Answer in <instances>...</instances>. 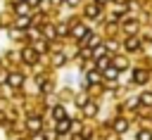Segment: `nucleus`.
<instances>
[{
	"mask_svg": "<svg viewBox=\"0 0 152 140\" xmlns=\"http://www.w3.org/2000/svg\"><path fill=\"white\" fill-rule=\"evenodd\" d=\"M88 81H90V83H97V81H100V74L90 71V74H88Z\"/></svg>",
	"mask_w": 152,
	"mask_h": 140,
	"instance_id": "10",
	"label": "nucleus"
},
{
	"mask_svg": "<svg viewBox=\"0 0 152 140\" xmlns=\"http://www.w3.org/2000/svg\"><path fill=\"white\" fill-rule=\"evenodd\" d=\"M97 2H107V0H97Z\"/></svg>",
	"mask_w": 152,
	"mask_h": 140,
	"instance_id": "17",
	"label": "nucleus"
},
{
	"mask_svg": "<svg viewBox=\"0 0 152 140\" xmlns=\"http://www.w3.org/2000/svg\"><path fill=\"white\" fill-rule=\"evenodd\" d=\"M76 140H83V138H76Z\"/></svg>",
	"mask_w": 152,
	"mask_h": 140,
	"instance_id": "18",
	"label": "nucleus"
},
{
	"mask_svg": "<svg viewBox=\"0 0 152 140\" xmlns=\"http://www.w3.org/2000/svg\"><path fill=\"white\" fill-rule=\"evenodd\" d=\"M76 2H78V0H69V5H76Z\"/></svg>",
	"mask_w": 152,
	"mask_h": 140,
	"instance_id": "16",
	"label": "nucleus"
},
{
	"mask_svg": "<svg viewBox=\"0 0 152 140\" xmlns=\"http://www.w3.org/2000/svg\"><path fill=\"white\" fill-rule=\"evenodd\" d=\"M107 64H109L107 57H97V66H100V69H107Z\"/></svg>",
	"mask_w": 152,
	"mask_h": 140,
	"instance_id": "8",
	"label": "nucleus"
},
{
	"mask_svg": "<svg viewBox=\"0 0 152 140\" xmlns=\"http://www.w3.org/2000/svg\"><path fill=\"white\" fill-rule=\"evenodd\" d=\"M126 47H128V50H135V47H138V40H135V38H131V40L126 43Z\"/></svg>",
	"mask_w": 152,
	"mask_h": 140,
	"instance_id": "14",
	"label": "nucleus"
},
{
	"mask_svg": "<svg viewBox=\"0 0 152 140\" xmlns=\"http://www.w3.org/2000/svg\"><path fill=\"white\" fill-rule=\"evenodd\" d=\"M7 81H10V85H12V88H17V85H21V83H24L21 74H10V78H7Z\"/></svg>",
	"mask_w": 152,
	"mask_h": 140,
	"instance_id": "2",
	"label": "nucleus"
},
{
	"mask_svg": "<svg viewBox=\"0 0 152 140\" xmlns=\"http://www.w3.org/2000/svg\"><path fill=\"white\" fill-rule=\"evenodd\" d=\"M21 57H24V62H28V64H33V62L38 59V55H36V50H31V47H26Z\"/></svg>",
	"mask_w": 152,
	"mask_h": 140,
	"instance_id": "1",
	"label": "nucleus"
},
{
	"mask_svg": "<svg viewBox=\"0 0 152 140\" xmlns=\"http://www.w3.org/2000/svg\"><path fill=\"white\" fill-rule=\"evenodd\" d=\"M57 131H59V133L69 131V121H66V119H59V123H57Z\"/></svg>",
	"mask_w": 152,
	"mask_h": 140,
	"instance_id": "7",
	"label": "nucleus"
},
{
	"mask_svg": "<svg viewBox=\"0 0 152 140\" xmlns=\"http://www.w3.org/2000/svg\"><path fill=\"white\" fill-rule=\"evenodd\" d=\"M133 78H135V83H145V81H147V74H145V71H135Z\"/></svg>",
	"mask_w": 152,
	"mask_h": 140,
	"instance_id": "5",
	"label": "nucleus"
},
{
	"mask_svg": "<svg viewBox=\"0 0 152 140\" xmlns=\"http://www.w3.org/2000/svg\"><path fill=\"white\" fill-rule=\"evenodd\" d=\"M104 76H107V78H116V69H114V66H107Z\"/></svg>",
	"mask_w": 152,
	"mask_h": 140,
	"instance_id": "9",
	"label": "nucleus"
},
{
	"mask_svg": "<svg viewBox=\"0 0 152 140\" xmlns=\"http://www.w3.org/2000/svg\"><path fill=\"white\" fill-rule=\"evenodd\" d=\"M142 102L145 104H152V95H142Z\"/></svg>",
	"mask_w": 152,
	"mask_h": 140,
	"instance_id": "15",
	"label": "nucleus"
},
{
	"mask_svg": "<svg viewBox=\"0 0 152 140\" xmlns=\"http://www.w3.org/2000/svg\"><path fill=\"white\" fill-rule=\"evenodd\" d=\"M28 128L31 131H40V119H28Z\"/></svg>",
	"mask_w": 152,
	"mask_h": 140,
	"instance_id": "6",
	"label": "nucleus"
},
{
	"mask_svg": "<svg viewBox=\"0 0 152 140\" xmlns=\"http://www.w3.org/2000/svg\"><path fill=\"white\" fill-rule=\"evenodd\" d=\"M86 12H88V17H90V19H95V17L100 14V7H97V5H90V7L86 9Z\"/></svg>",
	"mask_w": 152,
	"mask_h": 140,
	"instance_id": "4",
	"label": "nucleus"
},
{
	"mask_svg": "<svg viewBox=\"0 0 152 140\" xmlns=\"http://www.w3.org/2000/svg\"><path fill=\"white\" fill-rule=\"evenodd\" d=\"M52 114H55V119H64V109H62V107H55Z\"/></svg>",
	"mask_w": 152,
	"mask_h": 140,
	"instance_id": "11",
	"label": "nucleus"
},
{
	"mask_svg": "<svg viewBox=\"0 0 152 140\" xmlns=\"http://www.w3.org/2000/svg\"><path fill=\"white\" fill-rule=\"evenodd\" d=\"M74 36H76V38H86V36H88V28H86V26H76V28H74Z\"/></svg>",
	"mask_w": 152,
	"mask_h": 140,
	"instance_id": "3",
	"label": "nucleus"
},
{
	"mask_svg": "<svg viewBox=\"0 0 152 140\" xmlns=\"http://www.w3.org/2000/svg\"><path fill=\"white\" fill-rule=\"evenodd\" d=\"M114 128H116L119 133H124V131H126V121H116V123H114Z\"/></svg>",
	"mask_w": 152,
	"mask_h": 140,
	"instance_id": "12",
	"label": "nucleus"
},
{
	"mask_svg": "<svg viewBox=\"0 0 152 140\" xmlns=\"http://www.w3.org/2000/svg\"><path fill=\"white\" fill-rule=\"evenodd\" d=\"M138 140H152V135H150L147 131H140V133H138Z\"/></svg>",
	"mask_w": 152,
	"mask_h": 140,
	"instance_id": "13",
	"label": "nucleus"
}]
</instances>
